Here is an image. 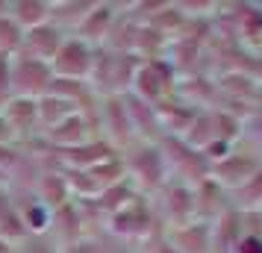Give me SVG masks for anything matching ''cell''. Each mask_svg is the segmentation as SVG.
<instances>
[{"mask_svg": "<svg viewBox=\"0 0 262 253\" xmlns=\"http://www.w3.org/2000/svg\"><path fill=\"white\" fill-rule=\"evenodd\" d=\"M9 18H12L24 33H30V30H36V27L50 24V3H33V0L9 3Z\"/></svg>", "mask_w": 262, "mask_h": 253, "instance_id": "cell-5", "label": "cell"}, {"mask_svg": "<svg viewBox=\"0 0 262 253\" xmlns=\"http://www.w3.org/2000/svg\"><path fill=\"white\" fill-rule=\"evenodd\" d=\"M15 253H59V250H48V244L38 239V236H30V239H24V244Z\"/></svg>", "mask_w": 262, "mask_h": 253, "instance_id": "cell-7", "label": "cell"}, {"mask_svg": "<svg viewBox=\"0 0 262 253\" xmlns=\"http://www.w3.org/2000/svg\"><path fill=\"white\" fill-rule=\"evenodd\" d=\"M50 65L38 59H30L24 53H18L9 59V85H12V97H27V100H38L48 95L50 88Z\"/></svg>", "mask_w": 262, "mask_h": 253, "instance_id": "cell-1", "label": "cell"}, {"mask_svg": "<svg viewBox=\"0 0 262 253\" xmlns=\"http://www.w3.org/2000/svg\"><path fill=\"white\" fill-rule=\"evenodd\" d=\"M0 253H15L12 244H6V241H0Z\"/></svg>", "mask_w": 262, "mask_h": 253, "instance_id": "cell-9", "label": "cell"}, {"mask_svg": "<svg viewBox=\"0 0 262 253\" xmlns=\"http://www.w3.org/2000/svg\"><path fill=\"white\" fill-rule=\"evenodd\" d=\"M59 44H62V30L53 24H45V27H36V30L24 33V41H21L18 53L50 65L53 56H56V50H59Z\"/></svg>", "mask_w": 262, "mask_h": 253, "instance_id": "cell-3", "label": "cell"}, {"mask_svg": "<svg viewBox=\"0 0 262 253\" xmlns=\"http://www.w3.org/2000/svg\"><path fill=\"white\" fill-rule=\"evenodd\" d=\"M147 253H177V247H171V244H165V241H156L154 250H147Z\"/></svg>", "mask_w": 262, "mask_h": 253, "instance_id": "cell-8", "label": "cell"}, {"mask_svg": "<svg viewBox=\"0 0 262 253\" xmlns=\"http://www.w3.org/2000/svg\"><path fill=\"white\" fill-rule=\"evenodd\" d=\"M21 41H24V30L9 18V12L0 15V56H6V59L18 56Z\"/></svg>", "mask_w": 262, "mask_h": 253, "instance_id": "cell-6", "label": "cell"}, {"mask_svg": "<svg viewBox=\"0 0 262 253\" xmlns=\"http://www.w3.org/2000/svg\"><path fill=\"white\" fill-rule=\"evenodd\" d=\"M45 142L53 147H59V150H74V147H80V145H89V124L77 112L68 121H62L59 127L48 130L45 133Z\"/></svg>", "mask_w": 262, "mask_h": 253, "instance_id": "cell-4", "label": "cell"}, {"mask_svg": "<svg viewBox=\"0 0 262 253\" xmlns=\"http://www.w3.org/2000/svg\"><path fill=\"white\" fill-rule=\"evenodd\" d=\"M92 62H95V53L92 48L85 44L83 38H62L59 50H56V56L50 62V74L56 77V80H77V83H83L85 77L92 74Z\"/></svg>", "mask_w": 262, "mask_h": 253, "instance_id": "cell-2", "label": "cell"}]
</instances>
